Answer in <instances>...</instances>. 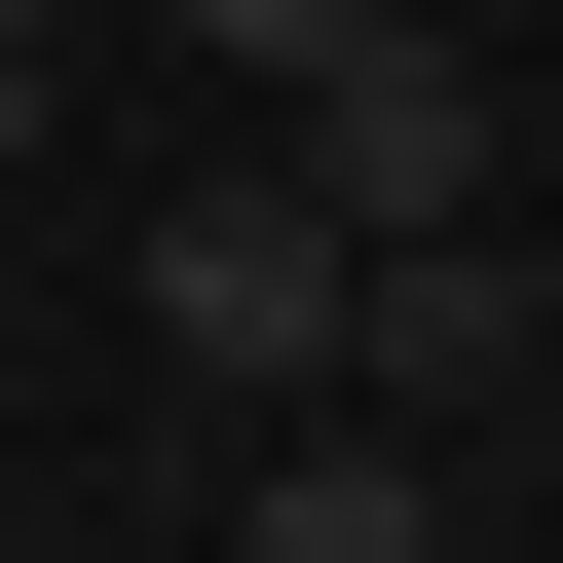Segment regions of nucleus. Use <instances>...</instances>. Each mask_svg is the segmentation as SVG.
Returning a JSON list of instances; mask_svg holds the SVG:
<instances>
[{
  "instance_id": "7ed1b4c3",
  "label": "nucleus",
  "mask_w": 563,
  "mask_h": 563,
  "mask_svg": "<svg viewBox=\"0 0 563 563\" xmlns=\"http://www.w3.org/2000/svg\"><path fill=\"white\" fill-rule=\"evenodd\" d=\"M339 376H376L413 451H526V376H563V301H526V225H413V263H376V339H339Z\"/></svg>"
},
{
  "instance_id": "f03ea898",
  "label": "nucleus",
  "mask_w": 563,
  "mask_h": 563,
  "mask_svg": "<svg viewBox=\"0 0 563 563\" xmlns=\"http://www.w3.org/2000/svg\"><path fill=\"white\" fill-rule=\"evenodd\" d=\"M151 339H188V376H339V339H376V225H339L301 151H225V188L151 225Z\"/></svg>"
},
{
  "instance_id": "6e6552de",
  "label": "nucleus",
  "mask_w": 563,
  "mask_h": 563,
  "mask_svg": "<svg viewBox=\"0 0 563 563\" xmlns=\"http://www.w3.org/2000/svg\"><path fill=\"white\" fill-rule=\"evenodd\" d=\"M526 526H563V376H526Z\"/></svg>"
},
{
  "instance_id": "0eeeda50",
  "label": "nucleus",
  "mask_w": 563,
  "mask_h": 563,
  "mask_svg": "<svg viewBox=\"0 0 563 563\" xmlns=\"http://www.w3.org/2000/svg\"><path fill=\"white\" fill-rule=\"evenodd\" d=\"M526 188H563V0H526Z\"/></svg>"
},
{
  "instance_id": "423d86ee",
  "label": "nucleus",
  "mask_w": 563,
  "mask_h": 563,
  "mask_svg": "<svg viewBox=\"0 0 563 563\" xmlns=\"http://www.w3.org/2000/svg\"><path fill=\"white\" fill-rule=\"evenodd\" d=\"M38 113H76V0H0V151H38Z\"/></svg>"
},
{
  "instance_id": "f257e3e1",
  "label": "nucleus",
  "mask_w": 563,
  "mask_h": 563,
  "mask_svg": "<svg viewBox=\"0 0 563 563\" xmlns=\"http://www.w3.org/2000/svg\"><path fill=\"white\" fill-rule=\"evenodd\" d=\"M263 151H301V188H339V225L413 263V225H488V188H526V38H451V0H376V38H339L301 113H263Z\"/></svg>"
},
{
  "instance_id": "39448f33",
  "label": "nucleus",
  "mask_w": 563,
  "mask_h": 563,
  "mask_svg": "<svg viewBox=\"0 0 563 563\" xmlns=\"http://www.w3.org/2000/svg\"><path fill=\"white\" fill-rule=\"evenodd\" d=\"M339 38H376V0H188V76H263V113H301Z\"/></svg>"
},
{
  "instance_id": "20e7f679",
  "label": "nucleus",
  "mask_w": 563,
  "mask_h": 563,
  "mask_svg": "<svg viewBox=\"0 0 563 563\" xmlns=\"http://www.w3.org/2000/svg\"><path fill=\"white\" fill-rule=\"evenodd\" d=\"M225 563H451V451H413V413H339V451H263V488H225Z\"/></svg>"
}]
</instances>
